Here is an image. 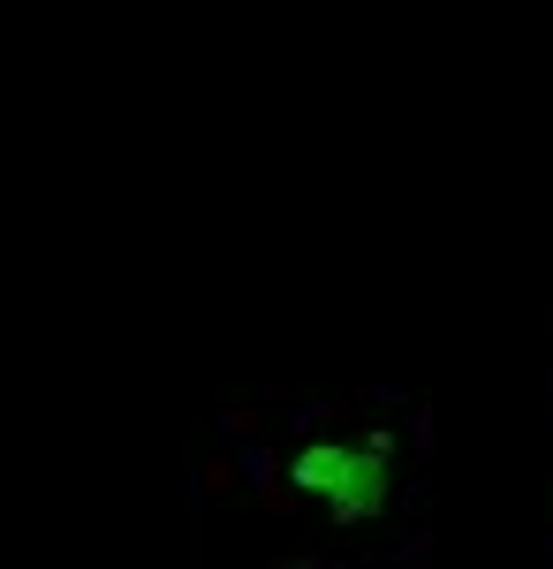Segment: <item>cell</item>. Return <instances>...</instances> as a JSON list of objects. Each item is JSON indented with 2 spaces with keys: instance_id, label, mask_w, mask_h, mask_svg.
I'll return each instance as SVG.
<instances>
[{
  "instance_id": "1",
  "label": "cell",
  "mask_w": 553,
  "mask_h": 569,
  "mask_svg": "<svg viewBox=\"0 0 553 569\" xmlns=\"http://www.w3.org/2000/svg\"><path fill=\"white\" fill-rule=\"evenodd\" d=\"M296 486L319 493L341 525H364V517L386 501V440H356V448L326 440V448H303L296 456Z\"/></svg>"
}]
</instances>
